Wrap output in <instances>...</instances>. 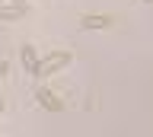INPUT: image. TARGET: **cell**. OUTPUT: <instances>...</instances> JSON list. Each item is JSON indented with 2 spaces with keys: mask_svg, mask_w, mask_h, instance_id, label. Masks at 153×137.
<instances>
[{
  "mask_svg": "<svg viewBox=\"0 0 153 137\" xmlns=\"http://www.w3.org/2000/svg\"><path fill=\"white\" fill-rule=\"evenodd\" d=\"M70 61H74V54H70V51H51V54H45V58H38L35 70H32V77L45 80V77H51V73H57V70H64Z\"/></svg>",
  "mask_w": 153,
  "mask_h": 137,
  "instance_id": "1",
  "label": "cell"
},
{
  "mask_svg": "<svg viewBox=\"0 0 153 137\" xmlns=\"http://www.w3.org/2000/svg\"><path fill=\"white\" fill-rule=\"evenodd\" d=\"M35 99H38V105L45 108V112H61V108H64L61 96H54L51 89H38V93H35Z\"/></svg>",
  "mask_w": 153,
  "mask_h": 137,
  "instance_id": "2",
  "label": "cell"
},
{
  "mask_svg": "<svg viewBox=\"0 0 153 137\" xmlns=\"http://www.w3.org/2000/svg\"><path fill=\"white\" fill-rule=\"evenodd\" d=\"M112 26V16H96V13H86V16H80V29H108Z\"/></svg>",
  "mask_w": 153,
  "mask_h": 137,
  "instance_id": "3",
  "label": "cell"
},
{
  "mask_svg": "<svg viewBox=\"0 0 153 137\" xmlns=\"http://www.w3.org/2000/svg\"><path fill=\"white\" fill-rule=\"evenodd\" d=\"M26 13H29L26 3H3L0 0V19H22Z\"/></svg>",
  "mask_w": 153,
  "mask_h": 137,
  "instance_id": "4",
  "label": "cell"
},
{
  "mask_svg": "<svg viewBox=\"0 0 153 137\" xmlns=\"http://www.w3.org/2000/svg\"><path fill=\"white\" fill-rule=\"evenodd\" d=\"M19 61H22V67H26L29 73H32V70H35V64H38L35 48H32V45H22V48H19Z\"/></svg>",
  "mask_w": 153,
  "mask_h": 137,
  "instance_id": "5",
  "label": "cell"
},
{
  "mask_svg": "<svg viewBox=\"0 0 153 137\" xmlns=\"http://www.w3.org/2000/svg\"><path fill=\"white\" fill-rule=\"evenodd\" d=\"M7 73H10V61H0V80L7 77Z\"/></svg>",
  "mask_w": 153,
  "mask_h": 137,
  "instance_id": "6",
  "label": "cell"
},
{
  "mask_svg": "<svg viewBox=\"0 0 153 137\" xmlns=\"http://www.w3.org/2000/svg\"><path fill=\"white\" fill-rule=\"evenodd\" d=\"M10 3H26V0H10Z\"/></svg>",
  "mask_w": 153,
  "mask_h": 137,
  "instance_id": "7",
  "label": "cell"
},
{
  "mask_svg": "<svg viewBox=\"0 0 153 137\" xmlns=\"http://www.w3.org/2000/svg\"><path fill=\"white\" fill-rule=\"evenodd\" d=\"M0 115H3V99H0Z\"/></svg>",
  "mask_w": 153,
  "mask_h": 137,
  "instance_id": "8",
  "label": "cell"
},
{
  "mask_svg": "<svg viewBox=\"0 0 153 137\" xmlns=\"http://www.w3.org/2000/svg\"><path fill=\"white\" fill-rule=\"evenodd\" d=\"M147 3H150V7H153V0H147Z\"/></svg>",
  "mask_w": 153,
  "mask_h": 137,
  "instance_id": "9",
  "label": "cell"
}]
</instances>
